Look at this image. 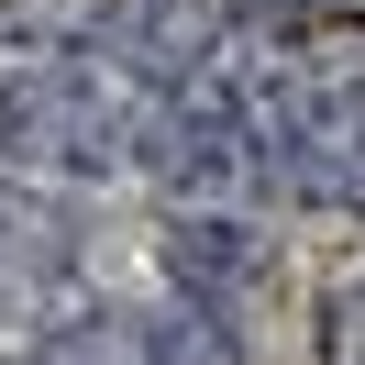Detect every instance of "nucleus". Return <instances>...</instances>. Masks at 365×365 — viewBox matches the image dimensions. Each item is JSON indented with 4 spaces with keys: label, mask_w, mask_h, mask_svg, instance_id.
<instances>
[{
    "label": "nucleus",
    "mask_w": 365,
    "mask_h": 365,
    "mask_svg": "<svg viewBox=\"0 0 365 365\" xmlns=\"http://www.w3.org/2000/svg\"><path fill=\"white\" fill-rule=\"evenodd\" d=\"M266 133L277 188L365 210V23L266 34Z\"/></svg>",
    "instance_id": "1"
},
{
    "label": "nucleus",
    "mask_w": 365,
    "mask_h": 365,
    "mask_svg": "<svg viewBox=\"0 0 365 365\" xmlns=\"http://www.w3.org/2000/svg\"><path fill=\"white\" fill-rule=\"evenodd\" d=\"M144 111H155V89H144L133 67H111V56H67V67H45L23 100H11V144H23L34 166H67V178H100V166L144 155Z\"/></svg>",
    "instance_id": "2"
},
{
    "label": "nucleus",
    "mask_w": 365,
    "mask_h": 365,
    "mask_svg": "<svg viewBox=\"0 0 365 365\" xmlns=\"http://www.w3.org/2000/svg\"><path fill=\"white\" fill-rule=\"evenodd\" d=\"M166 266H178L210 310H232V288L266 266V244H255L244 210H166Z\"/></svg>",
    "instance_id": "3"
},
{
    "label": "nucleus",
    "mask_w": 365,
    "mask_h": 365,
    "mask_svg": "<svg viewBox=\"0 0 365 365\" xmlns=\"http://www.w3.org/2000/svg\"><path fill=\"white\" fill-rule=\"evenodd\" d=\"M89 45L111 56V67H133L144 89H166V78L200 56V23H188V0H111L89 23Z\"/></svg>",
    "instance_id": "4"
},
{
    "label": "nucleus",
    "mask_w": 365,
    "mask_h": 365,
    "mask_svg": "<svg viewBox=\"0 0 365 365\" xmlns=\"http://www.w3.org/2000/svg\"><path fill=\"white\" fill-rule=\"evenodd\" d=\"M34 365H166V354H155V321H133V310H89V321H67Z\"/></svg>",
    "instance_id": "5"
},
{
    "label": "nucleus",
    "mask_w": 365,
    "mask_h": 365,
    "mask_svg": "<svg viewBox=\"0 0 365 365\" xmlns=\"http://www.w3.org/2000/svg\"><path fill=\"white\" fill-rule=\"evenodd\" d=\"M155 354H166V365H244V343H232V332H222V310L200 299V310L155 321Z\"/></svg>",
    "instance_id": "6"
},
{
    "label": "nucleus",
    "mask_w": 365,
    "mask_h": 365,
    "mask_svg": "<svg viewBox=\"0 0 365 365\" xmlns=\"http://www.w3.org/2000/svg\"><path fill=\"white\" fill-rule=\"evenodd\" d=\"M321 365H365V288H332V310H321Z\"/></svg>",
    "instance_id": "7"
}]
</instances>
